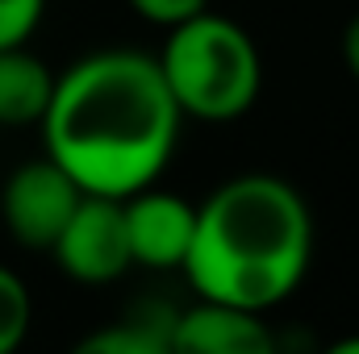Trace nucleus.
<instances>
[{
  "instance_id": "nucleus-1",
  "label": "nucleus",
  "mask_w": 359,
  "mask_h": 354,
  "mask_svg": "<svg viewBox=\"0 0 359 354\" xmlns=\"http://www.w3.org/2000/svg\"><path fill=\"white\" fill-rule=\"evenodd\" d=\"M180 121L155 59L130 46H109L55 76L38 125L46 159L76 179L84 196L126 200L168 171Z\"/></svg>"
},
{
  "instance_id": "nucleus-2",
  "label": "nucleus",
  "mask_w": 359,
  "mask_h": 354,
  "mask_svg": "<svg viewBox=\"0 0 359 354\" xmlns=\"http://www.w3.org/2000/svg\"><path fill=\"white\" fill-rule=\"evenodd\" d=\"M313 213L280 176L247 171L196 204L184 275L201 300L268 313L284 304L313 267Z\"/></svg>"
},
{
  "instance_id": "nucleus-3",
  "label": "nucleus",
  "mask_w": 359,
  "mask_h": 354,
  "mask_svg": "<svg viewBox=\"0 0 359 354\" xmlns=\"http://www.w3.org/2000/svg\"><path fill=\"white\" fill-rule=\"evenodd\" d=\"M155 67L176 100L180 117L209 125L247 117L264 88V59L255 38L238 21L209 8L168 29Z\"/></svg>"
},
{
  "instance_id": "nucleus-4",
  "label": "nucleus",
  "mask_w": 359,
  "mask_h": 354,
  "mask_svg": "<svg viewBox=\"0 0 359 354\" xmlns=\"http://www.w3.org/2000/svg\"><path fill=\"white\" fill-rule=\"evenodd\" d=\"M80 196L84 192L76 187V179L55 159H29L0 187V221L13 234V242L29 250H50Z\"/></svg>"
},
{
  "instance_id": "nucleus-5",
  "label": "nucleus",
  "mask_w": 359,
  "mask_h": 354,
  "mask_svg": "<svg viewBox=\"0 0 359 354\" xmlns=\"http://www.w3.org/2000/svg\"><path fill=\"white\" fill-rule=\"evenodd\" d=\"M55 263L76 283H113L121 279L134 259H130V238H126V213L121 200L109 196H80L76 213L67 217L63 234L50 246Z\"/></svg>"
},
{
  "instance_id": "nucleus-6",
  "label": "nucleus",
  "mask_w": 359,
  "mask_h": 354,
  "mask_svg": "<svg viewBox=\"0 0 359 354\" xmlns=\"http://www.w3.org/2000/svg\"><path fill=\"white\" fill-rule=\"evenodd\" d=\"M121 213H126V238H130L134 267H151V271L184 267L192 225H196V204L151 183V187L126 196Z\"/></svg>"
},
{
  "instance_id": "nucleus-7",
  "label": "nucleus",
  "mask_w": 359,
  "mask_h": 354,
  "mask_svg": "<svg viewBox=\"0 0 359 354\" xmlns=\"http://www.w3.org/2000/svg\"><path fill=\"white\" fill-rule=\"evenodd\" d=\"M172 354H280L264 313L196 300L163 325Z\"/></svg>"
},
{
  "instance_id": "nucleus-8",
  "label": "nucleus",
  "mask_w": 359,
  "mask_h": 354,
  "mask_svg": "<svg viewBox=\"0 0 359 354\" xmlns=\"http://www.w3.org/2000/svg\"><path fill=\"white\" fill-rule=\"evenodd\" d=\"M55 92V71L25 46L0 50V125H38Z\"/></svg>"
},
{
  "instance_id": "nucleus-9",
  "label": "nucleus",
  "mask_w": 359,
  "mask_h": 354,
  "mask_svg": "<svg viewBox=\"0 0 359 354\" xmlns=\"http://www.w3.org/2000/svg\"><path fill=\"white\" fill-rule=\"evenodd\" d=\"M67 354H172V351H168L163 325H151V321H113V325H100V330L84 334Z\"/></svg>"
},
{
  "instance_id": "nucleus-10",
  "label": "nucleus",
  "mask_w": 359,
  "mask_h": 354,
  "mask_svg": "<svg viewBox=\"0 0 359 354\" xmlns=\"http://www.w3.org/2000/svg\"><path fill=\"white\" fill-rule=\"evenodd\" d=\"M34 325V300L25 279L0 263V354H17Z\"/></svg>"
},
{
  "instance_id": "nucleus-11",
  "label": "nucleus",
  "mask_w": 359,
  "mask_h": 354,
  "mask_svg": "<svg viewBox=\"0 0 359 354\" xmlns=\"http://www.w3.org/2000/svg\"><path fill=\"white\" fill-rule=\"evenodd\" d=\"M46 17V0H0V50L25 46Z\"/></svg>"
},
{
  "instance_id": "nucleus-12",
  "label": "nucleus",
  "mask_w": 359,
  "mask_h": 354,
  "mask_svg": "<svg viewBox=\"0 0 359 354\" xmlns=\"http://www.w3.org/2000/svg\"><path fill=\"white\" fill-rule=\"evenodd\" d=\"M142 21H151V25H159V29H172L180 21H188V17H196V13H205L209 8V0H126Z\"/></svg>"
},
{
  "instance_id": "nucleus-13",
  "label": "nucleus",
  "mask_w": 359,
  "mask_h": 354,
  "mask_svg": "<svg viewBox=\"0 0 359 354\" xmlns=\"http://www.w3.org/2000/svg\"><path fill=\"white\" fill-rule=\"evenodd\" d=\"M343 63H347V71L359 80V13L347 21V29H343Z\"/></svg>"
},
{
  "instance_id": "nucleus-14",
  "label": "nucleus",
  "mask_w": 359,
  "mask_h": 354,
  "mask_svg": "<svg viewBox=\"0 0 359 354\" xmlns=\"http://www.w3.org/2000/svg\"><path fill=\"white\" fill-rule=\"evenodd\" d=\"M322 354H359V334H347V338H339V342H330Z\"/></svg>"
}]
</instances>
